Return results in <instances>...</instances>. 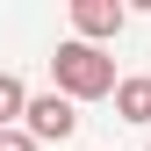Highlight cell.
Here are the masks:
<instances>
[{
	"label": "cell",
	"mask_w": 151,
	"mask_h": 151,
	"mask_svg": "<svg viewBox=\"0 0 151 151\" xmlns=\"http://www.w3.org/2000/svg\"><path fill=\"white\" fill-rule=\"evenodd\" d=\"M22 108H29V86L14 72H0V129H22Z\"/></svg>",
	"instance_id": "5"
},
{
	"label": "cell",
	"mask_w": 151,
	"mask_h": 151,
	"mask_svg": "<svg viewBox=\"0 0 151 151\" xmlns=\"http://www.w3.org/2000/svg\"><path fill=\"white\" fill-rule=\"evenodd\" d=\"M115 115L122 122H151V79L137 72V79H115Z\"/></svg>",
	"instance_id": "4"
},
{
	"label": "cell",
	"mask_w": 151,
	"mask_h": 151,
	"mask_svg": "<svg viewBox=\"0 0 151 151\" xmlns=\"http://www.w3.org/2000/svg\"><path fill=\"white\" fill-rule=\"evenodd\" d=\"M50 79L72 108L79 101H101V93H115V58L93 43H58V58H50Z\"/></svg>",
	"instance_id": "1"
},
{
	"label": "cell",
	"mask_w": 151,
	"mask_h": 151,
	"mask_svg": "<svg viewBox=\"0 0 151 151\" xmlns=\"http://www.w3.org/2000/svg\"><path fill=\"white\" fill-rule=\"evenodd\" d=\"M72 129H79V108L65 93H29V108H22V137L29 144H65Z\"/></svg>",
	"instance_id": "2"
},
{
	"label": "cell",
	"mask_w": 151,
	"mask_h": 151,
	"mask_svg": "<svg viewBox=\"0 0 151 151\" xmlns=\"http://www.w3.org/2000/svg\"><path fill=\"white\" fill-rule=\"evenodd\" d=\"M122 22H129L122 0H72V29H79L72 43H93V50H101L108 36H122Z\"/></svg>",
	"instance_id": "3"
},
{
	"label": "cell",
	"mask_w": 151,
	"mask_h": 151,
	"mask_svg": "<svg viewBox=\"0 0 151 151\" xmlns=\"http://www.w3.org/2000/svg\"><path fill=\"white\" fill-rule=\"evenodd\" d=\"M0 151H36V144L22 137V129H0Z\"/></svg>",
	"instance_id": "6"
}]
</instances>
